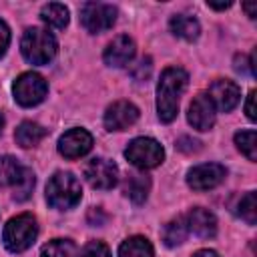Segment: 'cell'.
Segmentation results:
<instances>
[{
  "mask_svg": "<svg viewBox=\"0 0 257 257\" xmlns=\"http://www.w3.org/2000/svg\"><path fill=\"white\" fill-rule=\"evenodd\" d=\"M169 26H171V32L175 36H179L183 40H189V42L197 40L199 38V32H201L199 20L195 16H191V14H175L171 18Z\"/></svg>",
  "mask_w": 257,
  "mask_h": 257,
  "instance_id": "2e32d148",
  "label": "cell"
},
{
  "mask_svg": "<svg viewBox=\"0 0 257 257\" xmlns=\"http://www.w3.org/2000/svg\"><path fill=\"white\" fill-rule=\"evenodd\" d=\"M24 169L18 159L10 157V155H2L0 157V187H16L24 175Z\"/></svg>",
  "mask_w": 257,
  "mask_h": 257,
  "instance_id": "ac0fdd59",
  "label": "cell"
},
{
  "mask_svg": "<svg viewBox=\"0 0 257 257\" xmlns=\"http://www.w3.org/2000/svg\"><path fill=\"white\" fill-rule=\"evenodd\" d=\"M36 235H38V223H36L34 215L22 213V215L12 217L6 223L4 233H2V241H4L8 251L20 253V251H26L36 241Z\"/></svg>",
  "mask_w": 257,
  "mask_h": 257,
  "instance_id": "277c9868",
  "label": "cell"
},
{
  "mask_svg": "<svg viewBox=\"0 0 257 257\" xmlns=\"http://www.w3.org/2000/svg\"><path fill=\"white\" fill-rule=\"evenodd\" d=\"M245 112H247V118H249V120H255V118H257V114H255V90H251V92L247 94Z\"/></svg>",
  "mask_w": 257,
  "mask_h": 257,
  "instance_id": "f1b7e54d",
  "label": "cell"
},
{
  "mask_svg": "<svg viewBox=\"0 0 257 257\" xmlns=\"http://www.w3.org/2000/svg\"><path fill=\"white\" fill-rule=\"evenodd\" d=\"M135 52H137L135 40L128 38L126 34H120V36L112 38L106 44V48L102 52V58H104V64L120 68V66H126L135 58Z\"/></svg>",
  "mask_w": 257,
  "mask_h": 257,
  "instance_id": "4fadbf2b",
  "label": "cell"
},
{
  "mask_svg": "<svg viewBox=\"0 0 257 257\" xmlns=\"http://www.w3.org/2000/svg\"><path fill=\"white\" fill-rule=\"evenodd\" d=\"M227 177V169L219 163H205L197 165L187 173V183L195 191H209L221 185Z\"/></svg>",
  "mask_w": 257,
  "mask_h": 257,
  "instance_id": "9c48e42d",
  "label": "cell"
},
{
  "mask_svg": "<svg viewBox=\"0 0 257 257\" xmlns=\"http://www.w3.org/2000/svg\"><path fill=\"white\" fill-rule=\"evenodd\" d=\"M139 118V108L128 100L112 102L104 112V126L106 131H124L135 124Z\"/></svg>",
  "mask_w": 257,
  "mask_h": 257,
  "instance_id": "7c38bea8",
  "label": "cell"
},
{
  "mask_svg": "<svg viewBox=\"0 0 257 257\" xmlns=\"http://www.w3.org/2000/svg\"><path fill=\"white\" fill-rule=\"evenodd\" d=\"M207 6L213 8V10H225L231 6V2H213V0H207Z\"/></svg>",
  "mask_w": 257,
  "mask_h": 257,
  "instance_id": "f546056e",
  "label": "cell"
},
{
  "mask_svg": "<svg viewBox=\"0 0 257 257\" xmlns=\"http://www.w3.org/2000/svg\"><path fill=\"white\" fill-rule=\"evenodd\" d=\"M187 118H189L191 126L197 128V131H209V128H213L215 118H217V112H215V104H213V100H211V96L207 92H199L191 100Z\"/></svg>",
  "mask_w": 257,
  "mask_h": 257,
  "instance_id": "30bf717a",
  "label": "cell"
},
{
  "mask_svg": "<svg viewBox=\"0 0 257 257\" xmlns=\"http://www.w3.org/2000/svg\"><path fill=\"white\" fill-rule=\"evenodd\" d=\"M82 197L80 181L72 173H54L46 183V201L58 211L72 209Z\"/></svg>",
  "mask_w": 257,
  "mask_h": 257,
  "instance_id": "3957f363",
  "label": "cell"
},
{
  "mask_svg": "<svg viewBox=\"0 0 257 257\" xmlns=\"http://www.w3.org/2000/svg\"><path fill=\"white\" fill-rule=\"evenodd\" d=\"M84 179L92 189H102V191L112 189L118 181V167L112 161L102 157L90 159L84 165Z\"/></svg>",
  "mask_w": 257,
  "mask_h": 257,
  "instance_id": "ba28073f",
  "label": "cell"
},
{
  "mask_svg": "<svg viewBox=\"0 0 257 257\" xmlns=\"http://www.w3.org/2000/svg\"><path fill=\"white\" fill-rule=\"evenodd\" d=\"M32 189H34V173H32L30 169H24V175H22L20 183L14 187V195H12V197H14L16 201H26V199L30 197Z\"/></svg>",
  "mask_w": 257,
  "mask_h": 257,
  "instance_id": "484cf974",
  "label": "cell"
},
{
  "mask_svg": "<svg viewBox=\"0 0 257 257\" xmlns=\"http://www.w3.org/2000/svg\"><path fill=\"white\" fill-rule=\"evenodd\" d=\"M235 145L249 161H257V133L253 128L239 131L235 135Z\"/></svg>",
  "mask_w": 257,
  "mask_h": 257,
  "instance_id": "d4e9b609",
  "label": "cell"
},
{
  "mask_svg": "<svg viewBox=\"0 0 257 257\" xmlns=\"http://www.w3.org/2000/svg\"><path fill=\"white\" fill-rule=\"evenodd\" d=\"M193 257H219V253L213 251V249H201V251H197Z\"/></svg>",
  "mask_w": 257,
  "mask_h": 257,
  "instance_id": "1f68e13d",
  "label": "cell"
},
{
  "mask_svg": "<svg viewBox=\"0 0 257 257\" xmlns=\"http://www.w3.org/2000/svg\"><path fill=\"white\" fill-rule=\"evenodd\" d=\"M213 100V104L221 110V112H229L233 110L239 100H241V90L239 86L233 82V80H227V78H217L211 86H209V92H207Z\"/></svg>",
  "mask_w": 257,
  "mask_h": 257,
  "instance_id": "5bb4252c",
  "label": "cell"
},
{
  "mask_svg": "<svg viewBox=\"0 0 257 257\" xmlns=\"http://www.w3.org/2000/svg\"><path fill=\"white\" fill-rule=\"evenodd\" d=\"M2 128H4V116H2V112H0V133H2Z\"/></svg>",
  "mask_w": 257,
  "mask_h": 257,
  "instance_id": "d6a6232c",
  "label": "cell"
},
{
  "mask_svg": "<svg viewBox=\"0 0 257 257\" xmlns=\"http://www.w3.org/2000/svg\"><path fill=\"white\" fill-rule=\"evenodd\" d=\"M46 137V128H42L38 122H32V120H24L18 124L16 133H14V139L20 147L24 149H30V147H36L42 139Z\"/></svg>",
  "mask_w": 257,
  "mask_h": 257,
  "instance_id": "e0dca14e",
  "label": "cell"
},
{
  "mask_svg": "<svg viewBox=\"0 0 257 257\" xmlns=\"http://www.w3.org/2000/svg\"><path fill=\"white\" fill-rule=\"evenodd\" d=\"M78 257H110V249L102 241H88L78 253Z\"/></svg>",
  "mask_w": 257,
  "mask_h": 257,
  "instance_id": "4316f807",
  "label": "cell"
},
{
  "mask_svg": "<svg viewBox=\"0 0 257 257\" xmlns=\"http://www.w3.org/2000/svg\"><path fill=\"white\" fill-rule=\"evenodd\" d=\"M20 50H22V56L30 64L42 66V64H48L56 56L58 44H56V38L52 36V32L32 26V28L24 30L22 40H20Z\"/></svg>",
  "mask_w": 257,
  "mask_h": 257,
  "instance_id": "7a4b0ae2",
  "label": "cell"
},
{
  "mask_svg": "<svg viewBox=\"0 0 257 257\" xmlns=\"http://www.w3.org/2000/svg\"><path fill=\"white\" fill-rule=\"evenodd\" d=\"M12 92L20 106H36L38 102L44 100L48 92V84L38 72H22L14 80Z\"/></svg>",
  "mask_w": 257,
  "mask_h": 257,
  "instance_id": "8992f818",
  "label": "cell"
},
{
  "mask_svg": "<svg viewBox=\"0 0 257 257\" xmlns=\"http://www.w3.org/2000/svg\"><path fill=\"white\" fill-rule=\"evenodd\" d=\"M255 6H257L255 2H245V4H243V8H245V12H247V16H249V18H255V16H257Z\"/></svg>",
  "mask_w": 257,
  "mask_h": 257,
  "instance_id": "4dcf8cb0",
  "label": "cell"
},
{
  "mask_svg": "<svg viewBox=\"0 0 257 257\" xmlns=\"http://www.w3.org/2000/svg\"><path fill=\"white\" fill-rule=\"evenodd\" d=\"M124 157L137 167V169H153L159 167L165 159V151L163 147L149 137H137L128 143V147L124 149Z\"/></svg>",
  "mask_w": 257,
  "mask_h": 257,
  "instance_id": "5b68a950",
  "label": "cell"
},
{
  "mask_svg": "<svg viewBox=\"0 0 257 257\" xmlns=\"http://www.w3.org/2000/svg\"><path fill=\"white\" fill-rule=\"evenodd\" d=\"M149 189H151V181L145 175H128V179L124 183V195L133 203H137V205H141V203L147 201Z\"/></svg>",
  "mask_w": 257,
  "mask_h": 257,
  "instance_id": "44dd1931",
  "label": "cell"
},
{
  "mask_svg": "<svg viewBox=\"0 0 257 257\" xmlns=\"http://www.w3.org/2000/svg\"><path fill=\"white\" fill-rule=\"evenodd\" d=\"M237 215L247 223V225H255L257 223V193L249 191L245 193L239 203H237Z\"/></svg>",
  "mask_w": 257,
  "mask_h": 257,
  "instance_id": "cb8c5ba5",
  "label": "cell"
},
{
  "mask_svg": "<svg viewBox=\"0 0 257 257\" xmlns=\"http://www.w3.org/2000/svg\"><path fill=\"white\" fill-rule=\"evenodd\" d=\"M185 223L187 229L191 233H195L201 239H211L217 233V219L211 211L203 209V207H195L185 215Z\"/></svg>",
  "mask_w": 257,
  "mask_h": 257,
  "instance_id": "9a60e30c",
  "label": "cell"
},
{
  "mask_svg": "<svg viewBox=\"0 0 257 257\" xmlns=\"http://www.w3.org/2000/svg\"><path fill=\"white\" fill-rule=\"evenodd\" d=\"M118 257H153V245L147 237L133 235L120 243Z\"/></svg>",
  "mask_w": 257,
  "mask_h": 257,
  "instance_id": "d6986e66",
  "label": "cell"
},
{
  "mask_svg": "<svg viewBox=\"0 0 257 257\" xmlns=\"http://www.w3.org/2000/svg\"><path fill=\"white\" fill-rule=\"evenodd\" d=\"M42 257H78V249L70 239H52L42 247Z\"/></svg>",
  "mask_w": 257,
  "mask_h": 257,
  "instance_id": "603a6c76",
  "label": "cell"
},
{
  "mask_svg": "<svg viewBox=\"0 0 257 257\" xmlns=\"http://www.w3.org/2000/svg\"><path fill=\"white\" fill-rule=\"evenodd\" d=\"M114 22H116V8L112 4L86 2V4L80 6V24L90 34L104 32V30L112 28Z\"/></svg>",
  "mask_w": 257,
  "mask_h": 257,
  "instance_id": "52a82bcc",
  "label": "cell"
},
{
  "mask_svg": "<svg viewBox=\"0 0 257 257\" xmlns=\"http://www.w3.org/2000/svg\"><path fill=\"white\" fill-rule=\"evenodd\" d=\"M92 149V135L84 128H70L58 139V153L64 159H80Z\"/></svg>",
  "mask_w": 257,
  "mask_h": 257,
  "instance_id": "8fae6325",
  "label": "cell"
},
{
  "mask_svg": "<svg viewBox=\"0 0 257 257\" xmlns=\"http://www.w3.org/2000/svg\"><path fill=\"white\" fill-rule=\"evenodd\" d=\"M187 223H185V217H177L173 221H169L163 229V241L167 247H177L181 245L185 239H187Z\"/></svg>",
  "mask_w": 257,
  "mask_h": 257,
  "instance_id": "7402d4cb",
  "label": "cell"
},
{
  "mask_svg": "<svg viewBox=\"0 0 257 257\" xmlns=\"http://www.w3.org/2000/svg\"><path fill=\"white\" fill-rule=\"evenodd\" d=\"M8 44H10V28L4 20H0V58L6 54Z\"/></svg>",
  "mask_w": 257,
  "mask_h": 257,
  "instance_id": "83f0119b",
  "label": "cell"
},
{
  "mask_svg": "<svg viewBox=\"0 0 257 257\" xmlns=\"http://www.w3.org/2000/svg\"><path fill=\"white\" fill-rule=\"evenodd\" d=\"M189 84V74L181 66H169L161 72L157 84V112L163 122H171L177 118L179 100Z\"/></svg>",
  "mask_w": 257,
  "mask_h": 257,
  "instance_id": "6da1fadb",
  "label": "cell"
},
{
  "mask_svg": "<svg viewBox=\"0 0 257 257\" xmlns=\"http://www.w3.org/2000/svg\"><path fill=\"white\" fill-rule=\"evenodd\" d=\"M40 18H42L44 24H48L52 28H64L68 24L70 14H68V8L64 4H60V2H48V4L42 6Z\"/></svg>",
  "mask_w": 257,
  "mask_h": 257,
  "instance_id": "ffe728a7",
  "label": "cell"
}]
</instances>
